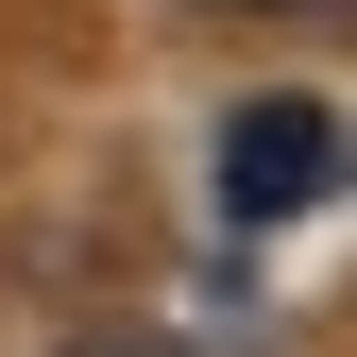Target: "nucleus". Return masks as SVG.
Instances as JSON below:
<instances>
[{
	"instance_id": "obj_1",
	"label": "nucleus",
	"mask_w": 357,
	"mask_h": 357,
	"mask_svg": "<svg viewBox=\"0 0 357 357\" xmlns=\"http://www.w3.org/2000/svg\"><path fill=\"white\" fill-rule=\"evenodd\" d=\"M324 170H340V119L324 102H255L238 137H221V221H289Z\"/></svg>"
},
{
	"instance_id": "obj_2",
	"label": "nucleus",
	"mask_w": 357,
	"mask_h": 357,
	"mask_svg": "<svg viewBox=\"0 0 357 357\" xmlns=\"http://www.w3.org/2000/svg\"><path fill=\"white\" fill-rule=\"evenodd\" d=\"M255 17H324V0H255Z\"/></svg>"
}]
</instances>
